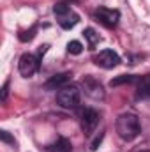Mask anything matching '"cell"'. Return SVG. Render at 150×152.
I'll return each instance as SVG.
<instances>
[{"instance_id": "obj_1", "label": "cell", "mask_w": 150, "mask_h": 152, "mask_svg": "<svg viewBox=\"0 0 150 152\" xmlns=\"http://www.w3.org/2000/svg\"><path fill=\"white\" fill-rule=\"evenodd\" d=\"M115 127H117L118 136H120L122 140H125V142L134 140V138L141 133L140 118H138V115H134V113H122V115H118Z\"/></svg>"}, {"instance_id": "obj_2", "label": "cell", "mask_w": 150, "mask_h": 152, "mask_svg": "<svg viewBox=\"0 0 150 152\" xmlns=\"http://www.w3.org/2000/svg\"><path fill=\"white\" fill-rule=\"evenodd\" d=\"M81 92L76 85H66L57 92V104L62 108H76L79 104Z\"/></svg>"}, {"instance_id": "obj_3", "label": "cell", "mask_w": 150, "mask_h": 152, "mask_svg": "<svg viewBox=\"0 0 150 152\" xmlns=\"http://www.w3.org/2000/svg\"><path fill=\"white\" fill-rule=\"evenodd\" d=\"M39 69V55H32V53H23L20 57V62H18V71L20 75L25 76V78H30L37 73Z\"/></svg>"}, {"instance_id": "obj_4", "label": "cell", "mask_w": 150, "mask_h": 152, "mask_svg": "<svg viewBox=\"0 0 150 152\" xmlns=\"http://www.w3.org/2000/svg\"><path fill=\"white\" fill-rule=\"evenodd\" d=\"M99 118H101V115H99L97 110H94V108H85V110L81 112V118H79L83 133H85V134H92V131H94V129L97 127V124H99Z\"/></svg>"}, {"instance_id": "obj_5", "label": "cell", "mask_w": 150, "mask_h": 152, "mask_svg": "<svg viewBox=\"0 0 150 152\" xmlns=\"http://www.w3.org/2000/svg\"><path fill=\"white\" fill-rule=\"evenodd\" d=\"M95 20H97L99 23H103L104 27L113 28V27H117V25H118V21H120V12H118L117 9L99 7V9L95 11Z\"/></svg>"}, {"instance_id": "obj_6", "label": "cell", "mask_w": 150, "mask_h": 152, "mask_svg": "<svg viewBox=\"0 0 150 152\" xmlns=\"http://www.w3.org/2000/svg\"><path fill=\"white\" fill-rule=\"evenodd\" d=\"M94 62L103 69H113L120 64V57L113 50H103L94 57Z\"/></svg>"}, {"instance_id": "obj_7", "label": "cell", "mask_w": 150, "mask_h": 152, "mask_svg": "<svg viewBox=\"0 0 150 152\" xmlns=\"http://www.w3.org/2000/svg\"><path fill=\"white\" fill-rule=\"evenodd\" d=\"M83 87H85V92H87L90 97H94V99H103V97H104V88H103V85H101L95 78L85 76Z\"/></svg>"}, {"instance_id": "obj_8", "label": "cell", "mask_w": 150, "mask_h": 152, "mask_svg": "<svg viewBox=\"0 0 150 152\" xmlns=\"http://www.w3.org/2000/svg\"><path fill=\"white\" fill-rule=\"evenodd\" d=\"M71 76H73L71 73H60V75L51 76V78L44 83V88H48V90H60L62 87H66V85L69 83Z\"/></svg>"}, {"instance_id": "obj_9", "label": "cell", "mask_w": 150, "mask_h": 152, "mask_svg": "<svg viewBox=\"0 0 150 152\" xmlns=\"http://www.w3.org/2000/svg\"><path fill=\"white\" fill-rule=\"evenodd\" d=\"M136 97L138 99H150V75H143L136 78Z\"/></svg>"}, {"instance_id": "obj_10", "label": "cell", "mask_w": 150, "mask_h": 152, "mask_svg": "<svg viewBox=\"0 0 150 152\" xmlns=\"http://www.w3.org/2000/svg\"><path fill=\"white\" fill-rule=\"evenodd\" d=\"M57 20H58V25H60L64 30H71L76 23L79 21V16H78L76 12H73V11H69V12H66L64 16H58Z\"/></svg>"}, {"instance_id": "obj_11", "label": "cell", "mask_w": 150, "mask_h": 152, "mask_svg": "<svg viewBox=\"0 0 150 152\" xmlns=\"http://www.w3.org/2000/svg\"><path fill=\"white\" fill-rule=\"evenodd\" d=\"M48 151L50 152H71L73 151V145H71V142H69L67 138L60 136V138H57L51 145H48Z\"/></svg>"}, {"instance_id": "obj_12", "label": "cell", "mask_w": 150, "mask_h": 152, "mask_svg": "<svg viewBox=\"0 0 150 152\" xmlns=\"http://www.w3.org/2000/svg\"><path fill=\"white\" fill-rule=\"evenodd\" d=\"M83 37L88 41V46H90V48H94V46L101 41L99 34H97L94 28H85V30H83Z\"/></svg>"}, {"instance_id": "obj_13", "label": "cell", "mask_w": 150, "mask_h": 152, "mask_svg": "<svg viewBox=\"0 0 150 152\" xmlns=\"http://www.w3.org/2000/svg\"><path fill=\"white\" fill-rule=\"evenodd\" d=\"M136 81V76L133 75H122V76H117L110 81L111 87H118V85H124V83H134Z\"/></svg>"}, {"instance_id": "obj_14", "label": "cell", "mask_w": 150, "mask_h": 152, "mask_svg": "<svg viewBox=\"0 0 150 152\" xmlns=\"http://www.w3.org/2000/svg\"><path fill=\"white\" fill-rule=\"evenodd\" d=\"M69 11H71V7H69L66 2H58V4L53 7V12H55V16H57V18H58V16H64V14H66V12H69Z\"/></svg>"}, {"instance_id": "obj_15", "label": "cell", "mask_w": 150, "mask_h": 152, "mask_svg": "<svg viewBox=\"0 0 150 152\" xmlns=\"http://www.w3.org/2000/svg\"><path fill=\"white\" fill-rule=\"evenodd\" d=\"M67 51H69L71 55H79V53L83 51V44H81L79 41H71V42L67 44Z\"/></svg>"}, {"instance_id": "obj_16", "label": "cell", "mask_w": 150, "mask_h": 152, "mask_svg": "<svg viewBox=\"0 0 150 152\" xmlns=\"http://www.w3.org/2000/svg\"><path fill=\"white\" fill-rule=\"evenodd\" d=\"M36 30H37V28H36V27H32L30 30H27V32H21V34H20L18 37H20V41H21V42H27V41H32V39L36 37Z\"/></svg>"}, {"instance_id": "obj_17", "label": "cell", "mask_w": 150, "mask_h": 152, "mask_svg": "<svg viewBox=\"0 0 150 152\" xmlns=\"http://www.w3.org/2000/svg\"><path fill=\"white\" fill-rule=\"evenodd\" d=\"M0 138H2V142H5V143H14V138H12L7 131H0Z\"/></svg>"}, {"instance_id": "obj_18", "label": "cell", "mask_w": 150, "mask_h": 152, "mask_svg": "<svg viewBox=\"0 0 150 152\" xmlns=\"http://www.w3.org/2000/svg\"><path fill=\"white\" fill-rule=\"evenodd\" d=\"M103 138H104V133H101V134H99V136H97V138H95V140L92 142V145H90V149H92V151H97V147L101 145V142H103Z\"/></svg>"}, {"instance_id": "obj_19", "label": "cell", "mask_w": 150, "mask_h": 152, "mask_svg": "<svg viewBox=\"0 0 150 152\" xmlns=\"http://www.w3.org/2000/svg\"><path fill=\"white\" fill-rule=\"evenodd\" d=\"M7 88H9V83H4V87H2V103H5V99H7Z\"/></svg>"}, {"instance_id": "obj_20", "label": "cell", "mask_w": 150, "mask_h": 152, "mask_svg": "<svg viewBox=\"0 0 150 152\" xmlns=\"http://www.w3.org/2000/svg\"><path fill=\"white\" fill-rule=\"evenodd\" d=\"M140 152H150V151H140Z\"/></svg>"}]
</instances>
